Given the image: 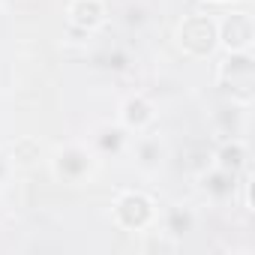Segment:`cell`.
Segmentation results:
<instances>
[{
  "label": "cell",
  "instance_id": "1",
  "mask_svg": "<svg viewBox=\"0 0 255 255\" xmlns=\"http://www.w3.org/2000/svg\"><path fill=\"white\" fill-rule=\"evenodd\" d=\"M219 87L231 96V102L249 105L252 102V87H255V66L249 51H228V57L216 69Z\"/></svg>",
  "mask_w": 255,
  "mask_h": 255
},
{
  "label": "cell",
  "instance_id": "2",
  "mask_svg": "<svg viewBox=\"0 0 255 255\" xmlns=\"http://www.w3.org/2000/svg\"><path fill=\"white\" fill-rule=\"evenodd\" d=\"M177 42L189 57H210L219 48L216 21L210 15H189L177 27Z\"/></svg>",
  "mask_w": 255,
  "mask_h": 255
},
{
  "label": "cell",
  "instance_id": "3",
  "mask_svg": "<svg viewBox=\"0 0 255 255\" xmlns=\"http://www.w3.org/2000/svg\"><path fill=\"white\" fill-rule=\"evenodd\" d=\"M156 210H153V201L144 195V192H123L117 201H114V222L126 231H141L153 222Z\"/></svg>",
  "mask_w": 255,
  "mask_h": 255
},
{
  "label": "cell",
  "instance_id": "4",
  "mask_svg": "<svg viewBox=\"0 0 255 255\" xmlns=\"http://www.w3.org/2000/svg\"><path fill=\"white\" fill-rule=\"evenodd\" d=\"M216 36H219V45L228 51H249L255 39L252 18L246 12H231L222 21H216Z\"/></svg>",
  "mask_w": 255,
  "mask_h": 255
},
{
  "label": "cell",
  "instance_id": "5",
  "mask_svg": "<svg viewBox=\"0 0 255 255\" xmlns=\"http://www.w3.org/2000/svg\"><path fill=\"white\" fill-rule=\"evenodd\" d=\"M93 171V156L81 144H69L54 156V174L66 183H81Z\"/></svg>",
  "mask_w": 255,
  "mask_h": 255
},
{
  "label": "cell",
  "instance_id": "6",
  "mask_svg": "<svg viewBox=\"0 0 255 255\" xmlns=\"http://www.w3.org/2000/svg\"><path fill=\"white\" fill-rule=\"evenodd\" d=\"M153 120H156V108H153V102H150L147 96H141V93L129 96V99L120 105V126H123V129L144 132Z\"/></svg>",
  "mask_w": 255,
  "mask_h": 255
},
{
  "label": "cell",
  "instance_id": "7",
  "mask_svg": "<svg viewBox=\"0 0 255 255\" xmlns=\"http://www.w3.org/2000/svg\"><path fill=\"white\" fill-rule=\"evenodd\" d=\"M105 3L102 0H69V6H66V18L72 27L78 30H96L105 24Z\"/></svg>",
  "mask_w": 255,
  "mask_h": 255
},
{
  "label": "cell",
  "instance_id": "8",
  "mask_svg": "<svg viewBox=\"0 0 255 255\" xmlns=\"http://www.w3.org/2000/svg\"><path fill=\"white\" fill-rule=\"evenodd\" d=\"M213 159H216L219 168H225V171H231V174H240V171H246L249 153H246V144H243L240 138H231V141H225V144L213 153Z\"/></svg>",
  "mask_w": 255,
  "mask_h": 255
},
{
  "label": "cell",
  "instance_id": "9",
  "mask_svg": "<svg viewBox=\"0 0 255 255\" xmlns=\"http://www.w3.org/2000/svg\"><path fill=\"white\" fill-rule=\"evenodd\" d=\"M201 186H204V192H210L213 198H228V195H234L237 174H231V171L213 165V168H204V171H201Z\"/></svg>",
  "mask_w": 255,
  "mask_h": 255
},
{
  "label": "cell",
  "instance_id": "10",
  "mask_svg": "<svg viewBox=\"0 0 255 255\" xmlns=\"http://www.w3.org/2000/svg\"><path fill=\"white\" fill-rule=\"evenodd\" d=\"M162 141L159 138H138L135 141V159L141 168H159L162 162Z\"/></svg>",
  "mask_w": 255,
  "mask_h": 255
},
{
  "label": "cell",
  "instance_id": "11",
  "mask_svg": "<svg viewBox=\"0 0 255 255\" xmlns=\"http://www.w3.org/2000/svg\"><path fill=\"white\" fill-rule=\"evenodd\" d=\"M192 228V213L189 210H183V207H171L168 213H165V231L168 234H183V231H189Z\"/></svg>",
  "mask_w": 255,
  "mask_h": 255
},
{
  "label": "cell",
  "instance_id": "12",
  "mask_svg": "<svg viewBox=\"0 0 255 255\" xmlns=\"http://www.w3.org/2000/svg\"><path fill=\"white\" fill-rule=\"evenodd\" d=\"M123 141H126V132H123V126H105V129L99 132V138H96V144L102 147V153H117L120 147H123Z\"/></svg>",
  "mask_w": 255,
  "mask_h": 255
},
{
  "label": "cell",
  "instance_id": "13",
  "mask_svg": "<svg viewBox=\"0 0 255 255\" xmlns=\"http://www.w3.org/2000/svg\"><path fill=\"white\" fill-rule=\"evenodd\" d=\"M6 174V165H3V159H0V177H3Z\"/></svg>",
  "mask_w": 255,
  "mask_h": 255
},
{
  "label": "cell",
  "instance_id": "14",
  "mask_svg": "<svg viewBox=\"0 0 255 255\" xmlns=\"http://www.w3.org/2000/svg\"><path fill=\"white\" fill-rule=\"evenodd\" d=\"M219 3H222V0H219Z\"/></svg>",
  "mask_w": 255,
  "mask_h": 255
}]
</instances>
